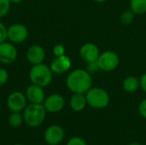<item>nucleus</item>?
<instances>
[{
  "label": "nucleus",
  "mask_w": 146,
  "mask_h": 145,
  "mask_svg": "<svg viewBox=\"0 0 146 145\" xmlns=\"http://www.w3.org/2000/svg\"><path fill=\"white\" fill-rule=\"evenodd\" d=\"M92 77L85 69H74L66 78V85L73 93L86 94L92 87Z\"/></svg>",
  "instance_id": "nucleus-1"
},
{
  "label": "nucleus",
  "mask_w": 146,
  "mask_h": 145,
  "mask_svg": "<svg viewBox=\"0 0 146 145\" xmlns=\"http://www.w3.org/2000/svg\"><path fill=\"white\" fill-rule=\"evenodd\" d=\"M29 79L32 84L44 88L51 84L53 79V72L50 66H47L43 62L33 65L29 71Z\"/></svg>",
  "instance_id": "nucleus-2"
},
{
  "label": "nucleus",
  "mask_w": 146,
  "mask_h": 145,
  "mask_svg": "<svg viewBox=\"0 0 146 145\" xmlns=\"http://www.w3.org/2000/svg\"><path fill=\"white\" fill-rule=\"evenodd\" d=\"M46 109L42 103H30L23 110V119L25 123L30 127H38L44 121Z\"/></svg>",
  "instance_id": "nucleus-3"
},
{
  "label": "nucleus",
  "mask_w": 146,
  "mask_h": 145,
  "mask_svg": "<svg viewBox=\"0 0 146 145\" xmlns=\"http://www.w3.org/2000/svg\"><path fill=\"white\" fill-rule=\"evenodd\" d=\"M85 95L87 105L96 109L106 108L110 102L109 93L101 87H92Z\"/></svg>",
  "instance_id": "nucleus-4"
},
{
  "label": "nucleus",
  "mask_w": 146,
  "mask_h": 145,
  "mask_svg": "<svg viewBox=\"0 0 146 145\" xmlns=\"http://www.w3.org/2000/svg\"><path fill=\"white\" fill-rule=\"evenodd\" d=\"M99 69L104 72H112L120 64V57L117 53L112 50H106L100 53L98 58Z\"/></svg>",
  "instance_id": "nucleus-5"
},
{
  "label": "nucleus",
  "mask_w": 146,
  "mask_h": 145,
  "mask_svg": "<svg viewBox=\"0 0 146 145\" xmlns=\"http://www.w3.org/2000/svg\"><path fill=\"white\" fill-rule=\"evenodd\" d=\"M28 37V30L23 24L15 23L7 27V39L13 44H21Z\"/></svg>",
  "instance_id": "nucleus-6"
},
{
  "label": "nucleus",
  "mask_w": 146,
  "mask_h": 145,
  "mask_svg": "<svg viewBox=\"0 0 146 145\" xmlns=\"http://www.w3.org/2000/svg\"><path fill=\"white\" fill-rule=\"evenodd\" d=\"M18 51L15 44L11 42H3L0 44V62L3 64H11L17 58Z\"/></svg>",
  "instance_id": "nucleus-7"
},
{
  "label": "nucleus",
  "mask_w": 146,
  "mask_h": 145,
  "mask_svg": "<svg viewBox=\"0 0 146 145\" xmlns=\"http://www.w3.org/2000/svg\"><path fill=\"white\" fill-rule=\"evenodd\" d=\"M65 137L64 130L58 125H52L49 126L44 133V139L49 145H57L61 144Z\"/></svg>",
  "instance_id": "nucleus-8"
},
{
  "label": "nucleus",
  "mask_w": 146,
  "mask_h": 145,
  "mask_svg": "<svg viewBox=\"0 0 146 145\" xmlns=\"http://www.w3.org/2000/svg\"><path fill=\"white\" fill-rule=\"evenodd\" d=\"M27 97L21 91L10 93L7 98V106L11 112H21L27 106Z\"/></svg>",
  "instance_id": "nucleus-9"
},
{
  "label": "nucleus",
  "mask_w": 146,
  "mask_h": 145,
  "mask_svg": "<svg viewBox=\"0 0 146 145\" xmlns=\"http://www.w3.org/2000/svg\"><path fill=\"white\" fill-rule=\"evenodd\" d=\"M99 55V48L97 44L91 42L85 43L80 49V56L86 63L98 61Z\"/></svg>",
  "instance_id": "nucleus-10"
},
{
  "label": "nucleus",
  "mask_w": 146,
  "mask_h": 145,
  "mask_svg": "<svg viewBox=\"0 0 146 145\" xmlns=\"http://www.w3.org/2000/svg\"><path fill=\"white\" fill-rule=\"evenodd\" d=\"M44 106L47 112L50 113H58L65 106L64 97L57 93L51 94L48 96L44 101Z\"/></svg>",
  "instance_id": "nucleus-11"
},
{
  "label": "nucleus",
  "mask_w": 146,
  "mask_h": 145,
  "mask_svg": "<svg viewBox=\"0 0 146 145\" xmlns=\"http://www.w3.org/2000/svg\"><path fill=\"white\" fill-rule=\"evenodd\" d=\"M72 67V62L71 59L66 56H56L55 59L51 62L50 68L53 73H57V74H62L66 72H68Z\"/></svg>",
  "instance_id": "nucleus-12"
},
{
  "label": "nucleus",
  "mask_w": 146,
  "mask_h": 145,
  "mask_svg": "<svg viewBox=\"0 0 146 145\" xmlns=\"http://www.w3.org/2000/svg\"><path fill=\"white\" fill-rule=\"evenodd\" d=\"M26 57L32 65L39 64L42 63L45 58V51L42 46L33 44L27 49Z\"/></svg>",
  "instance_id": "nucleus-13"
},
{
  "label": "nucleus",
  "mask_w": 146,
  "mask_h": 145,
  "mask_svg": "<svg viewBox=\"0 0 146 145\" xmlns=\"http://www.w3.org/2000/svg\"><path fill=\"white\" fill-rule=\"evenodd\" d=\"M25 95L31 103H43L45 99L43 87L34 84L30 85L27 88Z\"/></svg>",
  "instance_id": "nucleus-14"
},
{
  "label": "nucleus",
  "mask_w": 146,
  "mask_h": 145,
  "mask_svg": "<svg viewBox=\"0 0 146 145\" xmlns=\"http://www.w3.org/2000/svg\"><path fill=\"white\" fill-rule=\"evenodd\" d=\"M70 108L75 112H81L87 105L86 95L82 93H74L69 100Z\"/></svg>",
  "instance_id": "nucleus-15"
},
{
  "label": "nucleus",
  "mask_w": 146,
  "mask_h": 145,
  "mask_svg": "<svg viewBox=\"0 0 146 145\" xmlns=\"http://www.w3.org/2000/svg\"><path fill=\"white\" fill-rule=\"evenodd\" d=\"M122 88L126 92L134 93L140 88L139 79L134 75L127 76L122 82Z\"/></svg>",
  "instance_id": "nucleus-16"
},
{
  "label": "nucleus",
  "mask_w": 146,
  "mask_h": 145,
  "mask_svg": "<svg viewBox=\"0 0 146 145\" xmlns=\"http://www.w3.org/2000/svg\"><path fill=\"white\" fill-rule=\"evenodd\" d=\"M130 9L138 15H142L146 13V0H130Z\"/></svg>",
  "instance_id": "nucleus-17"
},
{
  "label": "nucleus",
  "mask_w": 146,
  "mask_h": 145,
  "mask_svg": "<svg viewBox=\"0 0 146 145\" xmlns=\"http://www.w3.org/2000/svg\"><path fill=\"white\" fill-rule=\"evenodd\" d=\"M9 124L13 128H18L21 126L22 122L24 121L23 115L21 114V112H11V114L9 116Z\"/></svg>",
  "instance_id": "nucleus-18"
},
{
  "label": "nucleus",
  "mask_w": 146,
  "mask_h": 145,
  "mask_svg": "<svg viewBox=\"0 0 146 145\" xmlns=\"http://www.w3.org/2000/svg\"><path fill=\"white\" fill-rule=\"evenodd\" d=\"M135 15H136L131 9H127V10L123 11L120 16L121 23L125 25V26H128V25L132 24L134 21Z\"/></svg>",
  "instance_id": "nucleus-19"
},
{
  "label": "nucleus",
  "mask_w": 146,
  "mask_h": 145,
  "mask_svg": "<svg viewBox=\"0 0 146 145\" xmlns=\"http://www.w3.org/2000/svg\"><path fill=\"white\" fill-rule=\"evenodd\" d=\"M11 3L9 0H0V18L6 16L10 9Z\"/></svg>",
  "instance_id": "nucleus-20"
},
{
  "label": "nucleus",
  "mask_w": 146,
  "mask_h": 145,
  "mask_svg": "<svg viewBox=\"0 0 146 145\" xmlns=\"http://www.w3.org/2000/svg\"><path fill=\"white\" fill-rule=\"evenodd\" d=\"M86 70L87 72H89L91 74L99 71L100 69H99V66H98V62L95 61V62H87L86 63Z\"/></svg>",
  "instance_id": "nucleus-21"
},
{
  "label": "nucleus",
  "mask_w": 146,
  "mask_h": 145,
  "mask_svg": "<svg viewBox=\"0 0 146 145\" xmlns=\"http://www.w3.org/2000/svg\"><path fill=\"white\" fill-rule=\"evenodd\" d=\"M52 52H53V55L55 56V57L63 56V55H65V47L62 44H56L53 47Z\"/></svg>",
  "instance_id": "nucleus-22"
},
{
  "label": "nucleus",
  "mask_w": 146,
  "mask_h": 145,
  "mask_svg": "<svg viewBox=\"0 0 146 145\" xmlns=\"http://www.w3.org/2000/svg\"><path fill=\"white\" fill-rule=\"evenodd\" d=\"M9 79V73L3 68H0V86L4 85Z\"/></svg>",
  "instance_id": "nucleus-23"
},
{
  "label": "nucleus",
  "mask_w": 146,
  "mask_h": 145,
  "mask_svg": "<svg viewBox=\"0 0 146 145\" xmlns=\"http://www.w3.org/2000/svg\"><path fill=\"white\" fill-rule=\"evenodd\" d=\"M67 145H87L86 141L80 138V137H74L72 138H70L68 143H67Z\"/></svg>",
  "instance_id": "nucleus-24"
},
{
  "label": "nucleus",
  "mask_w": 146,
  "mask_h": 145,
  "mask_svg": "<svg viewBox=\"0 0 146 145\" xmlns=\"http://www.w3.org/2000/svg\"><path fill=\"white\" fill-rule=\"evenodd\" d=\"M7 40V27L5 25L0 21V44Z\"/></svg>",
  "instance_id": "nucleus-25"
},
{
  "label": "nucleus",
  "mask_w": 146,
  "mask_h": 145,
  "mask_svg": "<svg viewBox=\"0 0 146 145\" xmlns=\"http://www.w3.org/2000/svg\"><path fill=\"white\" fill-rule=\"evenodd\" d=\"M139 112L140 114V115L146 119V98L142 100L141 103L139 105Z\"/></svg>",
  "instance_id": "nucleus-26"
},
{
  "label": "nucleus",
  "mask_w": 146,
  "mask_h": 145,
  "mask_svg": "<svg viewBox=\"0 0 146 145\" xmlns=\"http://www.w3.org/2000/svg\"><path fill=\"white\" fill-rule=\"evenodd\" d=\"M139 81H140V88L146 93V73L141 75V77L139 78Z\"/></svg>",
  "instance_id": "nucleus-27"
},
{
  "label": "nucleus",
  "mask_w": 146,
  "mask_h": 145,
  "mask_svg": "<svg viewBox=\"0 0 146 145\" xmlns=\"http://www.w3.org/2000/svg\"><path fill=\"white\" fill-rule=\"evenodd\" d=\"M9 1H10L11 3H21L23 0H9Z\"/></svg>",
  "instance_id": "nucleus-28"
},
{
  "label": "nucleus",
  "mask_w": 146,
  "mask_h": 145,
  "mask_svg": "<svg viewBox=\"0 0 146 145\" xmlns=\"http://www.w3.org/2000/svg\"><path fill=\"white\" fill-rule=\"evenodd\" d=\"M128 145H143V144H140V143H139V142H133V143L129 144Z\"/></svg>",
  "instance_id": "nucleus-29"
},
{
  "label": "nucleus",
  "mask_w": 146,
  "mask_h": 145,
  "mask_svg": "<svg viewBox=\"0 0 146 145\" xmlns=\"http://www.w3.org/2000/svg\"><path fill=\"white\" fill-rule=\"evenodd\" d=\"M94 2H96V3H104V2H106L107 0H93Z\"/></svg>",
  "instance_id": "nucleus-30"
},
{
  "label": "nucleus",
  "mask_w": 146,
  "mask_h": 145,
  "mask_svg": "<svg viewBox=\"0 0 146 145\" xmlns=\"http://www.w3.org/2000/svg\"><path fill=\"white\" fill-rule=\"evenodd\" d=\"M15 145H23V144H15Z\"/></svg>",
  "instance_id": "nucleus-31"
}]
</instances>
